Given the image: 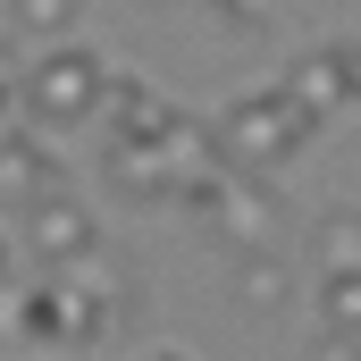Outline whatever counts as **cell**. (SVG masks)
<instances>
[{
    "label": "cell",
    "mask_w": 361,
    "mask_h": 361,
    "mask_svg": "<svg viewBox=\"0 0 361 361\" xmlns=\"http://www.w3.org/2000/svg\"><path fill=\"white\" fill-rule=\"evenodd\" d=\"M311 135H319V118H311L286 85H269V92H235V101L219 109L210 152H219V169H235V177H269V169H286Z\"/></svg>",
    "instance_id": "1"
},
{
    "label": "cell",
    "mask_w": 361,
    "mask_h": 361,
    "mask_svg": "<svg viewBox=\"0 0 361 361\" xmlns=\"http://www.w3.org/2000/svg\"><path fill=\"white\" fill-rule=\"evenodd\" d=\"M101 85H109V68L92 59L85 42H51V51L34 59V76L17 85V101H25V126H34V135H59V126H85V118H101Z\"/></svg>",
    "instance_id": "2"
},
{
    "label": "cell",
    "mask_w": 361,
    "mask_h": 361,
    "mask_svg": "<svg viewBox=\"0 0 361 361\" xmlns=\"http://www.w3.org/2000/svg\"><path fill=\"white\" fill-rule=\"evenodd\" d=\"M17 244H25L42 269H59V261H76V252H101V227H92L85 202H68V193H34V202H25Z\"/></svg>",
    "instance_id": "3"
},
{
    "label": "cell",
    "mask_w": 361,
    "mask_h": 361,
    "mask_svg": "<svg viewBox=\"0 0 361 361\" xmlns=\"http://www.w3.org/2000/svg\"><path fill=\"white\" fill-rule=\"evenodd\" d=\"M210 227H219V244H277V227H286V210H277L269 177H235L227 169V185H219V202H210Z\"/></svg>",
    "instance_id": "4"
},
{
    "label": "cell",
    "mask_w": 361,
    "mask_h": 361,
    "mask_svg": "<svg viewBox=\"0 0 361 361\" xmlns=\"http://www.w3.org/2000/svg\"><path fill=\"white\" fill-rule=\"evenodd\" d=\"M286 302H294V261L277 244H244L235 252V311L244 319H277Z\"/></svg>",
    "instance_id": "5"
},
{
    "label": "cell",
    "mask_w": 361,
    "mask_h": 361,
    "mask_svg": "<svg viewBox=\"0 0 361 361\" xmlns=\"http://www.w3.org/2000/svg\"><path fill=\"white\" fill-rule=\"evenodd\" d=\"M286 92H294L311 118L345 109V101H353V51H345V42H319V51H302V59H294V76H286Z\"/></svg>",
    "instance_id": "6"
},
{
    "label": "cell",
    "mask_w": 361,
    "mask_h": 361,
    "mask_svg": "<svg viewBox=\"0 0 361 361\" xmlns=\"http://www.w3.org/2000/svg\"><path fill=\"white\" fill-rule=\"evenodd\" d=\"M319 345L328 353L361 345V269H328L319 277Z\"/></svg>",
    "instance_id": "7"
},
{
    "label": "cell",
    "mask_w": 361,
    "mask_h": 361,
    "mask_svg": "<svg viewBox=\"0 0 361 361\" xmlns=\"http://www.w3.org/2000/svg\"><path fill=\"white\" fill-rule=\"evenodd\" d=\"M51 177H59V169H51V152L17 126V135L0 143V193H25V202H34V193H51Z\"/></svg>",
    "instance_id": "8"
},
{
    "label": "cell",
    "mask_w": 361,
    "mask_h": 361,
    "mask_svg": "<svg viewBox=\"0 0 361 361\" xmlns=\"http://www.w3.org/2000/svg\"><path fill=\"white\" fill-rule=\"evenodd\" d=\"M311 244H319V269H361V210H328Z\"/></svg>",
    "instance_id": "9"
},
{
    "label": "cell",
    "mask_w": 361,
    "mask_h": 361,
    "mask_svg": "<svg viewBox=\"0 0 361 361\" xmlns=\"http://www.w3.org/2000/svg\"><path fill=\"white\" fill-rule=\"evenodd\" d=\"M76 8H85V0H8V25H17L25 42H59V34L76 25Z\"/></svg>",
    "instance_id": "10"
},
{
    "label": "cell",
    "mask_w": 361,
    "mask_h": 361,
    "mask_svg": "<svg viewBox=\"0 0 361 361\" xmlns=\"http://www.w3.org/2000/svg\"><path fill=\"white\" fill-rule=\"evenodd\" d=\"M17 126H25V101H17V85H8V76H0V143H8Z\"/></svg>",
    "instance_id": "11"
},
{
    "label": "cell",
    "mask_w": 361,
    "mask_h": 361,
    "mask_svg": "<svg viewBox=\"0 0 361 361\" xmlns=\"http://www.w3.org/2000/svg\"><path fill=\"white\" fill-rule=\"evenodd\" d=\"M8 277H17V252H8V244H0V286H8Z\"/></svg>",
    "instance_id": "12"
}]
</instances>
